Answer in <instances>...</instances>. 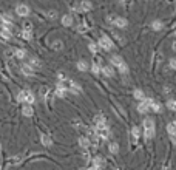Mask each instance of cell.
Instances as JSON below:
<instances>
[{
	"label": "cell",
	"instance_id": "cell-32",
	"mask_svg": "<svg viewBox=\"0 0 176 170\" xmlns=\"http://www.w3.org/2000/svg\"><path fill=\"white\" fill-rule=\"evenodd\" d=\"M62 46H63V43H62L60 40H56V42L53 43V48H54V50H62Z\"/></svg>",
	"mask_w": 176,
	"mask_h": 170
},
{
	"label": "cell",
	"instance_id": "cell-9",
	"mask_svg": "<svg viewBox=\"0 0 176 170\" xmlns=\"http://www.w3.org/2000/svg\"><path fill=\"white\" fill-rule=\"evenodd\" d=\"M93 122L97 125V127H100V125H107L105 124V116L104 114H97V116H94V121Z\"/></svg>",
	"mask_w": 176,
	"mask_h": 170
},
{
	"label": "cell",
	"instance_id": "cell-27",
	"mask_svg": "<svg viewBox=\"0 0 176 170\" xmlns=\"http://www.w3.org/2000/svg\"><path fill=\"white\" fill-rule=\"evenodd\" d=\"M20 36H22V39H25V40H31L33 33H31V31H22V33H20Z\"/></svg>",
	"mask_w": 176,
	"mask_h": 170
},
{
	"label": "cell",
	"instance_id": "cell-4",
	"mask_svg": "<svg viewBox=\"0 0 176 170\" xmlns=\"http://www.w3.org/2000/svg\"><path fill=\"white\" fill-rule=\"evenodd\" d=\"M16 13H17V16H20V17H27V16L30 14V6L20 3V5L16 6Z\"/></svg>",
	"mask_w": 176,
	"mask_h": 170
},
{
	"label": "cell",
	"instance_id": "cell-30",
	"mask_svg": "<svg viewBox=\"0 0 176 170\" xmlns=\"http://www.w3.org/2000/svg\"><path fill=\"white\" fill-rule=\"evenodd\" d=\"M91 71L94 73V74H99L100 67H99V63H97V62H93V65H91Z\"/></svg>",
	"mask_w": 176,
	"mask_h": 170
},
{
	"label": "cell",
	"instance_id": "cell-6",
	"mask_svg": "<svg viewBox=\"0 0 176 170\" xmlns=\"http://www.w3.org/2000/svg\"><path fill=\"white\" fill-rule=\"evenodd\" d=\"M113 25L117 27V28H125V27L128 25V22H127V19H124V17H114Z\"/></svg>",
	"mask_w": 176,
	"mask_h": 170
},
{
	"label": "cell",
	"instance_id": "cell-31",
	"mask_svg": "<svg viewBox=\"0 0 176 170\" xmlns=\"http://www.w3.org/2000/svg\"><path fill=\"white\" fill-rule=\"evenodd\" d=\"M131 135H133V138H135V139H138V138L141 136L139 128H138V127H133V128H131Z\"/></svg>",
	"mask_w": 176,
	"mask_h": 170
},
{
	"label": "cell",
	"instance_id": "cell-25",
	"mask_svg": "<svg viewBox=\"0 0 176 170\" xmlns=\"http://www.w3.org/2000/svg\"><path fill=\"white\" fill-rule=\"evenodd\" d=\"M65 94H66V90H63L60 87H56V96L57 98H65Z\"/></svg>",
	"mask_w": 176,
	"mask_h": 170
},
{
	"label": "cell",
	"instance_id": "cell-43",
	"mask_svg": "<svg viewBox=\"0 0 176 170\" xmlns=\"http://www.w3.org/2000/svg\"><path fill=\"white\" fill-rule=\"evenodd\" d=\"M174 36H176V31H174Z\"/></svg>",
	"mask_w": 176,
	"mask_h": 170
},
{
	"label": "cell",
	"instance_id": "cell-33",
	"mask_svg": "<svg viewBox=\"0 0 176 170\" xmlns=\"http://www.w3.org/2000/svg\"><path fill=\"white\" fill-rule=\"evenodd\" d=\"M31 30H33V25L30 22H25L23 23V31H31Z\"/></svg>",
	"mask_w": 176,
	"mask_h": 170
},
{
	"label": "cell",
	"instance_id": "cell-1",
	"mask_svg": "<svg viewBox=\"0 0 176 170\" xmlns=\"http://www.w3.org/2000/svg\"><path fill=\"white\" fill-rule=\"evenodd\" d=\"M144 133H145V138H147V139H150V138L155 136V122H153L152 118H147V119L144 121Z\"/></svg>",
	"mask_w": 176,
	"mask_h": 170
},
{
	"label": "cell",
	"instance_id": "cell-28",
	"mask_svg": "<svg viewBox=\"0 0 176 170\" xmlns=\"http://www.w3.org/2000/svg\"><path fill=\"white\" fill-rule=\"evenodd\" d=\"M108 149H110L111 153H117V152H119V145H117V142H111Z\"/></svg>",
	"mask_w": 176,
	"mask_h": 170
},
{
	"label": "cell",
	"instance_id": "cell-22",
	"mask_svg": "<svg viewBox=\"0 0 176 170\" xmlns=\"http://www.w3.org/2000/svg\"><path fill=\"white\" fill-rule=\"evenodd\" d=\"M122 62H124V59H122V57H120V56H117V54H116V56H113V57H111V63H113V65H114V67H117V65H120V63H122Z\"/></svg>",
	"mask_w": 176,
	"mask_h": 170
},
{
	"label": "cell",
	"instance_id": "cell-24",
	"mask_svg": "<svg viewBox=\"0 0 176 170\" xmlns=\"http://www.w3.org/2000/svg\"><path fill=\"white\" fill-rule=\"evenodd\" d=\"M167 107H168L171 111H176V98H173V99H168V102H167Z\"/></svg>",
	"mask_w": 176,
	"mask_h": 170
},
{
	"label": "cell",
	"instance_id": "cell-15",
	"mask_svg": "<svg viewBox=\"0 0 176 170\" xmlns=\"http://www.w3.org/2000/svg\"><path fill=\"white\" fill-rule=\"evenodd\" d=\"M102 73H104L105 76H108V78H111V76L114 74L113 68H111V67H108V65H107V67H102Z\"/></svg>",
	"mask_w": 176,
	"mask_h": 170
},
{
	"label": "cell",
	"instance_id": "cell-8",
	"mask_svg": "<svg viewBox=\"0 0 176 170\" xmlns=\"http://www.w3.org/2000/svg\"><path fill=\"white\" fill-rule=\"evenodd\" d=\"M22 73H23L25 76H33V74H34V70H33L28 63H23V65H22Z\"/></svg>",
	"mask_w": 176,
	"mask_h": 170
},
{
	"label": "cell",
	"instance_id": "cell-29",
	"mask_svg": "<svg viewBox=\"0 0 176 170\" xmlns=\"http://www.w3.org/2000/svg\"><path fill=\"white\" fill-rule=\"evenodd\" d=\"M28 65H30V67H31L33 70H34V68H40V62H39L37 59H31Z\"/></svg>",
	"mask_w": 176,
	"mask_h": 170
},
{
	"label": "cell",
	"instance_id": "cell-2",
	"mask_svg": "<svg viewBox=\"0 0 176 170\" xmlns=\"http://www.w3.org/2000/svg\"><path fill=\"white\" fill-rule=\"evenodd\" d=\"M99 46L102 48V50H105V51H110V50H113V42H111L110 37L102 36L99 39Z\"/></svg>",
	"mask_w": 176,
	"mask_h": 170
},
{
	"label": "cell",
	"instance_id": "cell-23",
	"mask_svg": "<svg viewBox=\"0 0 176 170\" xmlns=\"http://www.w3.org/2000/svg\"><path fill=\"white\" fill-rule=\"evenodd\" d=\"M147 110H148V105L145 104V101H142V102L138 105V111H139V113H147Z\"/></svg>",
	"mask_w": 176,
	"mask_h": 170
},
{
	"label": "cell",
	"instance_id": "cell-21",
	"mask_svg": "<svg viewBox=\"0 0 176 170\" xmlns=\"http://www.w3.org/2000/svg\"><path fill=\"white\" fill-rule=\"evenodd\" d=\"M14 56L17 59H23L25 56H27V53H25V50H22V48H17V50L14 51Z\"/></svg>",
	"mask_w": 176,
	"mask_h": 170
},
{
	"label": "cell",
	"instance_id": "cell-14",
	"mask_svg": "<svg viewBox=\"0 0 176 170\" xmlns=\"http://www.w3.org/2000/svg\"><path fill=\"white\" fill-rule=\"evenodd\" d=\"M117 71L120 73V74H127V73H128V65L125 62H122L120 65H117Z\"/></svg>",
	"mask_w": 176,
	"mask_h": 170
},
{
	"label": "cell",
	"instance_id": "cell-13",
	"mask_svg": "<svg viewBox=\"0 0 176 170\" xmlns=\"http://www.w3.org/2000/svg\"><path fill=\"white\" fill-rule=\"evenodd\" d=\"M40 141H42V144L45 145V147H49V145L53 144V141L49 139V136H48V135H42V136H40Z\"/></svg>",
	"mask_w": 176,
	"mask_h": 170
},
{
	"label": "cell",
	"instance_id": "cell-41",
	"mask_svg": "<svg viewBox=\"0 0 176 170\" xmlns=\"http://www.w3.org/2000/svg\"><path fill=\"white\" fill-rule=\"evenodd\" d=\"M88 170H100V168H96V167H90Z\"/></svg>",
	"mask_w": 176,
	"mask_h": 170
},
{
	"label": "cell",
	"instance_id": "cell-16",
	"mask_svg": "<svg viewBox=\"0 0 176 170\" xmlns=\"http://www.w3.org/2000/svg\"><path fill=\"white\" fill-rule=\"evenodd\" d=\"M68 84L71 85L70 88H71V91H73V93H76V94H77V93H81V87H79L76 82H73V81H68Z\"/></svg>",
	"mask_w": 176,
	"mask_h": 170
},
{
	"label": "cell",
	"instance_id": "cell-17",
	"mask_svg": "<svg viewBox=\"0 0 176 170\" xmlns=\"http://www.w3.org/2000/svg\"><path fill=\"white\" fill-rule=\"evenodd\" d=\"M133 94H135V98H136L138 101H141V102L145 99V94H144V91H142V90H135V93H133Z\"/></svg>",
	"mask_w": 176,
	"mask_h": 170
},
{
	"label": "cell",
	"instance_id": "cell-36",
	"mask_svg": "<svg viewBox=\"0 0 176 170\" xmlns=\"http://www.w3.org/2000/svg\"><path fill=\"white\" fill-rule=\"evenodd\" d=\"M46 16H48L49 19H56V17H57V13H56V11H48Z\"/></svg>",
	"mask_w": 176,
	"mask_h": 170
},
{
	"label": "cell",
	"instance_id": "cell-37",
	"mask_svg": "<svg viewBox=\"0 0 176 170\" xmlns=\"http://www.w3.org/2000/svg\"><path fill=\"white\" fill-rule=\"evenodd\" d=\"M170 67L173 70H176V59H170Z\"/></svg>",
	"mask_w": 176,
	"mask_h": 170
},
{
	"label": "cell",
	"instance_id": "cell-18",
	"mask_svg": "<svg viewBox=\"0 0 176 170\" xmlns=\"http://www.w3.org/2000/svg\"><path fill=\"white\" fill-rule=\"evenodd\" d=\"M167 132L170 133V136L176 135V122H170V124L167 125Z\"/></svg>",
	"mask_w": 176,
	"mask_h": 170
},
{
	"label": "cell",
	"instance_id": "cell-34",
	"mask_svg": "<svg viewBox=\"0 0 176 170\" xmlns=\"http://www.w3.org/2000/svg\"><path fill=\"white\" fill-rule=\"evenodd\" d=\"M88 50H90L91 53H97V45H96V43H90V45H88Z\"/></svg>",
	"mask_w": 176,
	"mask_h": 170
},
{
	"label": "cell",
	"instance_id": "cell-20",
	"mask_svg": "<svg viewBox=\"0 0 176 170\" xmlns=\"http://www.w3.org/2000/svg\"><path fill=\"white\" fill-rule=\"evenodd\" d=\"M152 28H153L155 31H159V30L164 28V25H162V22H161V20H155V22L152 23Z\"/></svg>",
	"mask_w": 176,
	"mask_h": 170
},
{
	"label": "cell",
	"instance_id": "cell-35",
	"mask_svg": "<svg viewBox=\"0 0 176 170\" xmlns=\"http://www.w3.org/2000/svg\"><path fill=\"white\" fill-rule=\"evenodd\" d=\"M57 78H59V81H60V82H63V81L66 82V81H68V79H66V76H65V73H59Z\"/></svg>",
	"mask_w": 176,
	"mask_h": 170
},
{
	"label": "cell",
	"instance_id": "cell-3",
	"mask_svg": "<svg viewBox=\"0 0 176 170\" xmlns=\"http://www.w3.org/2000/svg\"><path fill=\"white\" fill-rule=\"evenodd\" d=\"M94 135H96V136H100L102 139H108V138H110V130H108L107 125H100V127H96Z\"/></svg>",
	"mask_w": 176,
	"mask_h": 170
},
{
	"label": "cell",
	"instance_id": "cell-19",
	"mask_svg": "<svg viewBox=\"0 0 176 170\" xmlns=\"http://www.w3.org/2000/svg\"><path fill=\"white\" fill-rule=\"evenodd\" d=\"M11 30H2V31H0V37H3L5 40H9L11 39Z\"/></svg>",
	"mask_w": 176,
	"mask_h": 170
},
{
	"label": "cell",
	"instance_id": "cell-26",
	"mask_svg": "<svg viewBox=\"0 0 176 170\" xmlns=\"http://www.w3.org/2000/svg\"><path fill=\"white\" fill-rule=\"evenodd\" d=\"M77 70H81V71H87V70H88L87 62H85V60H79V62H77Z\"/></svg>",
	"mask_w": 176,
	"mask_h": 170
},
{
	"label": "cell",
	"instance_id": "cell-38",
	"mask_svg": "<svg viewBox=\"0 0 176 170\" xmlns=\"http://www.w3.org/2000/svg\"><path fill=\"white\" fill-rule=\"evenodd\" d=\"M3 25V19H2V14H0V27Z\"/></svg>",
	"mask_w": 176,
	"mask_h": 170
},
{
	"label": "cell",
	"instance_id": "cell-12",
	"mask_svg": "<svg viewBox=\"0 0 176 170\" xmlns=\"http://www.w3.org/2000/svg\"><path fill=\"white\" fill-rule=\"evenodd\" d=\"M62 25H63V27H71V25H73V17L68 16V14L63 16V17H62Z\"/></svg>",
	"mask_w": 176,
	"mask_h": 170
},
{
	"label": "cell",
	"instance_id": "cell-11",
	"mask_svg": "<svg viewBox=\"0 0 176 170\" xmlns=\"http://www.w3.org/2000/svg\"><path fill=\"white\" fill-rule=\"evenodd\" d=\"M93 8V5L90 3V2H82L81 5H79V11L81 13H85V11H90Z\"/></svg>",
	"mask_w": 176,
	"mask_h": 170
},
{
	"label": "cell",
	"instance_id": "cell-5",
	"mask_svg": "<svg viewBox=\"0 0 176 170\" xmlns=\"http://www.w3.org/2000/svg\"><path fill=\"white\" fill-rule=\"evenodd\" d=\"M34 94L28 90H23V102H27V105H33L34 104Z\"/></svg>",
	"mask_w": 176,
	"mask_h": 170
},
{
	"label": "cell",
	"instance_id": "cell-7",
	"mask_svg": "<svg viewBox=\"0 0 176 170\" xmlns=\"http://www.w3.org/2000/svg\"><path fill=\"white\" fill-rule=\"evenodd\" d=\"M90 144H91V141H90L87 136H81V138H79V145H81V149H88Z\"/></svg>",
	"mask_w": 176,
	"mask_h": 170
},
{
	"label": "cell",
	"instance_id": "cell-42",
	"mask_svg": "<svg viewBox=\"0 0 176 170\" xmlns=\"http://www.w3.org/2000/svg\"><path fill=\"white\" fill-rule=\"evenodd\" d=\"M0 152H2V144H0Z\"/></svg>",
	"mask_w": 176,
	"mask_h": 170
},
{
	"label": "cell",
	"instance_id": "cell-10",
	"mask_svg": "<svg viewBox=\"0 0 176 170\" xmlns=\"http://www.w3.org/2000/svg\"><path fill=\"white\" fill-rule=\"evenodd\" d=\"M22 113H23V116L30 118V116H33L34 110H33V107H31V105H23V108H22Z\"/></svg>",
	"mask_w": 176,
	"mask_h": 170
},
{
	"label": "cell",
	"instance_id": "cell-39",
	"mask_svg": "<svg viewBox=\"0 0 176 170\" xmlns=\"http://www.w3.org/2000/svg\"><path fill=\"white\" fill-rule=\"evenodd\" d=\"M171 139H173V142L176 144V135H173V136H171Z\"/></svg>",
	"mask_w": 176,
	"mask_h": 170
},
{
	"label": "cell",
	"instance_id": "cell-40",
	"mask_svg": "<svg viewBox=\"0 0 176 170\" xmlns=\"http://www.w3.org/2000/svg\"><path fill=\"white\" fill-rule=\"evenodd\" d=\"M173 50H174V51H176V40H174V42H173Z\"/></svg>",
	"mask_w": 176,
	"mask_h": 170
}]
</instances>
